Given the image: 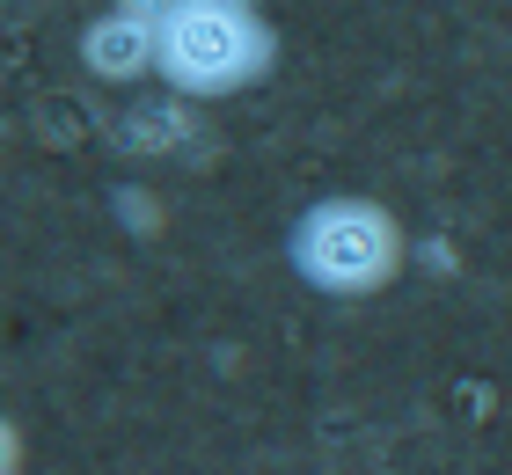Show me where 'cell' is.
Segmentation results:
<instances>
[{
	"label": "cell",
	"mask_w": 512,
	"mask_h": 475,
	"mask_svg": "<svg viewBox=\"0 0 512 475\" xmlns=\"http://www.w3.org/2000/svg\"><path fill=\"white\" fill-rule=\"evenodd\" d=\"M278 66V22L264 0H176L161 22V66L154 81L183 103H227L264 88Z\"/></svg>",
	"instance_id": "1"
},
{
	"label": "cell",
	"mask_w": 512,
	"mask_h": 475,
	"mask_svg": "<svg viewBox=\"0 0 512 475\" xmlns=\"http://www.w3.org/2000/svg\"><path fill=\"white\" fill-rule=\"evenodd\" d=\"M410 234L381 198H359V190H330L308 212H293L286 227V264L293 278L322 300H374L403 278Z\"/></svg>",
	"instance_id": "2"
},
{
	"label": "cell",
	"mask_w": 512,
	"mask_h": 475,
	"mask_svg": "<svg viewBox=\"0 0 512 475\" xmlns=\"http://www.w3.org/2000/svg\"><path fill=\"white\" fill-rule=\"evenodd\" d=\"M176 0H110L103 15L81 22V66L110 88H139L161 66V22Z\"/></svg>",
	"instance_id": "3"
},
{
	"label": "cell",
	"mask_w": 512,
	"mask_h": 475,
	"mask_svg": "<svg viewBox=\"0 0 512 475\" xmlns=\"http://www.w3.org/2000/svg\"><path fill=\"white\" fill-rule=\"evenodd\" d=\"M198 103H183V95H147V103H132L125 117H118V154H132V161H161V154H183L191 147V132H198V117H191Z\"/></svg>",
	"instance_id": "4"
},
{
	"label": "cell",
	"mask_w": 512,
	"mask_h": 475,
	"mask_svg": "<svg viewBox=\"0 0 512 475\" xmlns=\"http://www.w3.org/2000/svg\"><path fill=\"white\" fill-rule=\"evenodd\" d=\"M110 220H118L132 242H154V234L169 227V212H161V198L147 183H118V190H110Z\"/></svg>",
	"instance_id": "5"
},
{
	"label": "cell",
	"mask_w": 512,
	"mask_h": 475,
	"mask_svg": "<svg viewBox=\"0 0 512 475\" xmlns=\"http://www.w3.org/2000/svg\"><path fill=\"white\" fill-rule=\"evenodd\" d=\"M22 454H30V446H22L15 417H0V475H22Z\"/></svg>",
	"instance_id": "6"
}]
</instances>
